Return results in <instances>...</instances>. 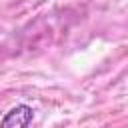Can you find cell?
Instances as JSON below:
<instances>
[{
    "label": "cell",
    "mask_w": 128,
    "mask_h": 128,
    "mask_svg": "<svg viewBox=\"0 0 128 128\" xmlns=\"http://www.w3.org/2000/svg\"><path fill=\"white\" fill-rule=\"evenodd\" d=\"M34 120V110L28 104L12 106L0 120V128H28Z\"/></svg>",
    "instance_id": "1"
}]
</instances>
